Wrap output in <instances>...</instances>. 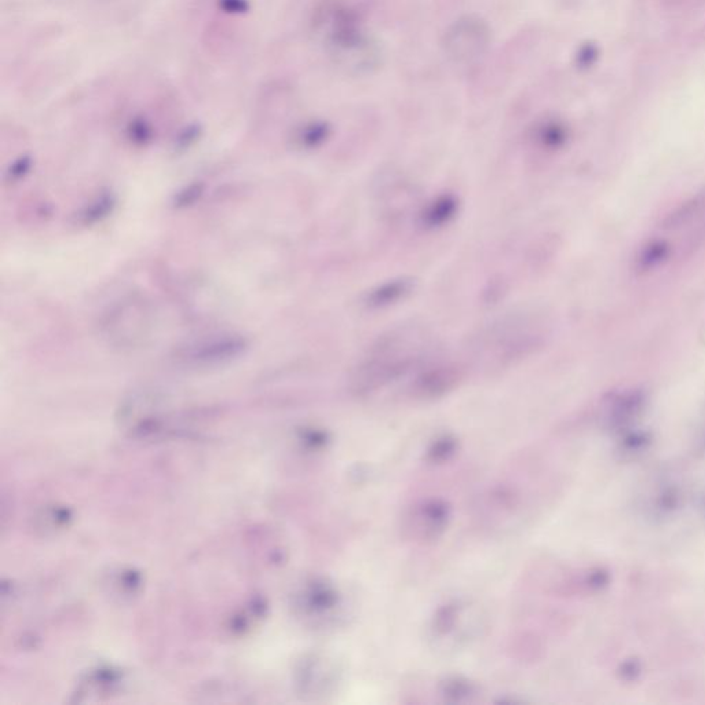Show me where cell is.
<instances>
[{
  "mask_svg": "<svg viewBox=\"0 0 705 705\" xmlns=\"http://www.w3.org/2000/svg\"><path fill=\"white\" fill-rule=\"evenodd\" d=\"M705 244V185L672 208L635 256L639 274H654L690 259Z\"/></svg>",
  "mask_w": 705,
  "mask_h": 705,
  "instance_id": "6da1fadb",
  "label": "cell"
},
{
  "mask_svg": "<svg viewBox=\"0 0 705 705\" xmlns=\"http://www.w3.org/2000/svg\"><path fill=\"white\" fill-rule=\"evenodd\" d=\"M295 615L313 628H336L347 623L345 593L327 578H313L302 583L293 595Z\"/></svg>",
  "mask_w": 705,
  "mask_h": 705,
  "instance_id": "7a4b0ae2",
  "label": "cell"
},
{
  "mask_svg": "<svg viewBox=\"0 0 705 705\" xmlns=\"http://www.w3.org/2000/svg\"><path fill=\"white\" fill-rule=\"evenodd\" d=\"M452 521V506L440 497L419 500L408 507L399 521L401 536L413 544L429 545L440 540Z\"/></svg>",
  "mask_w": 705,
  "mask_h": 705,
  "instance_id": "3957f363",
  "label": "cell"
},
{
  "mask_svg": "<svg viewBox=\"0 0 705 705\" xmlns=\"http://www.w3.org/2000/svg\"><path fill=\"white\" fill-rule=\"evenodd\" d=\"M339 665L325 656H312L299 668L298 683L302 693L312 695L331 694L341 682Z\"/></svg>",
  "mask_w": 705,
  "mask_h": 705,
  "instance_id": "277c9868",
  "label": "cell"
},
{
  "mask_svg": "<svg viewBox=\"0 0 705 705\" xmlns=\"http://www.w3.org/2000/svg\"><path fill=\"white\" fill-rule=\"evenodd\" d=\"M486 46V32L482 25L467 21L456 25L449 35L448 47L451 54L459 60H470L477 57Z\"/></svg>",
  "mask_w": 705,
  "mask_h": 705,
  "instance_id": "5b68a950",
  "label": "cell"
},
{
  "mask_svg": "<svg viewBox=\"0 0 705 705\" xmlns=\"http://www.w3.org/2000/svg\"><path fill=\"white\" fill-rule=\"evenodd\" d=\"M467 605L462 601H449L438 606L430 621V631L434 639L444 641L458 638V631L463 626V617L466 616Z\"/></svg>",
  "mask_w": 705,
  "mask_h": 705,
  "instance_id": "8992f818",
  "label": "cell"
},
{
  "mask_svg": "<svg viewBox=\"0 0 705 705\" xmlns=\"http://www.w3.org/2000/svg\"><path fill=\"white\" fill-rule=\"evenodd\" d=\"M478 691V686L463 676H449L438 683L440 695L452 704L469 702L477 697Z\"/></svg>",
  "mask_w": 705,
  "mask_h": 705,
  "instance_id": "52a82bcc",
  "label": "cell"
},
{
  "mask_svg": "<svg viewBox=\"0 0 705 705\" xmlns=\"http://www.w3.org/2000/svg\"><path fill=\"white\" fill-rule=\"evenodd\" d=\"M459 440L452 434L438 436L426 449L425 460L430 465H444L456 456L459 451Z\"/></svg>",
  "mask_w": 705,
  "mask_h": 705,
  "instance_id": "ba28073f",
  "label": "cell"
}]
</instances>
